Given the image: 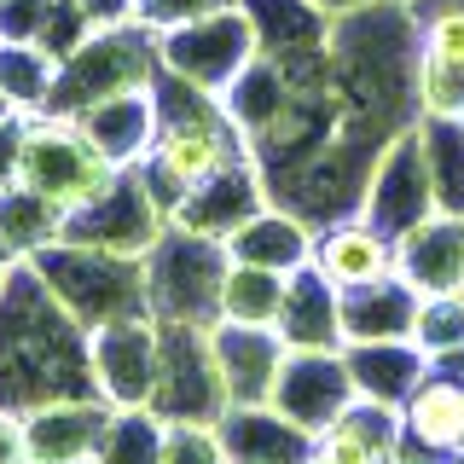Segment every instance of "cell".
Here are the masks:
<instances>
[{"instance_id":"obj_6","label":"cell","mask_w":464,"mask_h":464,"mask_svg":"<svg viewBox=\"0 0 464 464\" xmlns=\"http://www.w3.org/2000/svg\"><path fill=\"white\" fill-rule=\"evenodd\" d=\"M157 58H163L169 76H186L209 93H227L232 82L261 58V41L244 6H227V12H209L198 24H180V29H163L157 35Z\"/></svg>"},{"instance_id":"obj_28","label":"cell","mask_w":464,"mask_h":464,"mask_svg":"<svg viewBox=\"0 0 464 464\" xmlns=\"http://www.w3.org/2000/svg\"><path fill=\"white\" fill-rule=\"evenodd\" d=\"M163 435H169V424L151 406H116L93 459L99 464H163Z\"/></svg>"},{"instance_id":"obj_34","label":"cell","mask_w":464,"mask_h":464,"mask_svg":"<svg viewBox=\"0 0 464 464\" xmlns=\"http://www.w3.org/2000/svg\"><path fill=\"white\" fill-rule=\"evenodd\" d=\"M0 464H41L35 447H29L24 412H12V406H0Z\"/></svg>"},{"instance_id":"obj_3","label":"cell","mask_w":464,"mask_h":464,"mask_svg":"<svg viewBox=\"0 0 464 464\" xmlns=\"http://www.w3.org/2000/svg\"><path fill=\"white\" fill-rule=\"evenodd\" d=\"M227 244L203 238V232L169 227L163 238L145 250V302H151L157 325H221V285H227Z\"/></svg>"},{"instance_id":"obj_40","label":"cell","mask_w":464,"mask_h":464,"mask_svg":"<svg viewBox=\"0 0 464 464\" xmlns=\"http://www.w3.org/2000/svg\"><path fill=\"white\" fill-rule=\"evenodd\" d=\"M0 116H6V105H0Z\"/></svg>"},{"instance_id":"obj_37","label":"cell","mask_w":464,"mask_h":464,"mask_svg":"<svg viewBox=\"0 0 464 464\" xmlns=\"http://www.w3.org/2000/svg\"><path fill=\"white\" fill-rule=\"evenodd\" d=\"M18 273H24V256H12L6 244H0V296L12 290V279H18Z\"/></svg>"},{"instance_id":"obj_41","label":"cell","mask_w":464,"mask_h":464,"mask_svg":"<svg viewBox=\"0 0 464 464\" xmlns=\"http://www.w3.org/2000/svg\"><path fill=\"white\" fill-rule=\"evenodd\" d=\"M0 6H6V0H0Z\"/></svg>"},{"instance_id":"obj_16","label":"cell","mask_w":464,"mask_h":464,"mask_svg":"<svg viewBox=\"0 0 464 464\" xmlns=\"http://www.w3.org/2000/svg\"><path fill=\"white\" fill-rule=\"evenodd\" d=\"M215 430H221L232 464H308L319 447V435L290 424L279 406H227Z\"/></svg>"},{"instance_id":"obj_13","label":"cell","mask_w":464,"mask_h":464,"mask_svg":"<svg viewBox=\"0 0 464 464\" xmlns=\"http://www.w3.org/2000/svg\"><path fill=\"white\" fill-rule=\"evenodd\" d=\"M395 273L424 296H459L464 290V221L430 215L395 238Z\"/></svg>"},{"instance_id":"obj_21","label":"cell","mask_w":464,"mask_h":464,"mask_svg":"<svg viewBox=\"0 0 464 464\" xmlns=\"http://www.w3.org/2000/svg\"><path fill=\"white\" fill-rule=\"evenodd\" d=\"M227 256L244 267H273V273H302L314 261V227L285 209H261L227 238Z\"/></svg>"},{"instance_id":"obj_15","label":"cell","mask_w":464,"mask_h":464,"mask_svg":"<svg viewBox=\"0 0 464 464\" xmlns=\"http://www.w3.org/2000/svg\"><path fill=\"white\" fill-rule=\"evenodd\" d=\"M70 122L87 134V145H93L105 163L116 169H140L145 157H151V145H157V99H151V87H140V93H116L105 99V105H93V111H82V116H70Z\"/></svg>"},{"instance_id":"obj_14","label":"cell","mask_w":464,"mask_h":464,"mask_svg":"<svg viewBox=\"0 0 464 464\" xmlns=\"http://www.w3.org/2000/svg\"><path fill=\"white\" fill-rule=\"evenodd\" d=\"M111 418H116V406L105 395H82V401L35 406V412H24V424H29V447H35L41 464H76V459L99 453Z\"/></svg>"},{"instance_id":"obj_39","label":"cell","mask_w":464,"mask_h":464,"mask_svg":"<svg viewBox=\"0 0 464 464\" xmlns=\"http://www.w3.org/2000/svg\"><path fill=\"white\" fill-rule=\"evenodd\" d=\"M76 464H99V459H76Z\"/></svg>"},{"instance_id":"obj_22","label":"cell","mask_w":464,"mask_h":464,"mask_svg":"<svg viewBox=\"0 0 464 464\" xmlns=\"http://www.w3.org/2000/svg\"><path fill=\"white\" fill-rule=\"evenodd\" d=\"M418 331L412 285L377 279L366 290H343V343H401Z\"/></svg>"},{"instance_id":"obj_18","label":"cell","mask_w":464,"mask_h":464,"mask_svg":"<svg viewBox=\"0 0 464 464\" xmlns=\"http://www.w3.org/2000/svg\"><path fill=\"white\" fill-rule=\"evenodd\" d=\"M314 267L337 290H366L377 279H395V238L372 221H337L314 238Z\"/></svg>"},{"instance_id":"obj_11","label":"cell","mask_w":464,"mask_h":464,"mask_svg":"<svg viewBox=\"0 0 464 464\" xmlns=\"http://www.w3.org/2000/svg\"><path fill=\"white\" fill-rule=\"evenodd\" d=\"M209 348H215V372H221L227 406H267L273 383L285 372V337L261 325H209Z\"/></svg>"},{"instance_id":"obj_25","label":"cell","mask_w":464,"mask_h":464,"mask_svg":"<svg viewBox=\"0 0 464 464\" xmlns=\"http://www.w3.org/2000/svg\"><path fill=\"white\" fill-rule=\"evenodd\" d=\"M58 87V58L41 41H0V105L18 116H41Z\"/></svg>"},{"instance_id":"obj_31","label":"cell","mask_w":464,"mask_h":464,"mask_svg":"<svg viewBox=\"0 0 464 464\" xmlns=\"http://www.w3.org/2000/svg\"><path fill=\"white\" fill-rule=\"evenodd\" d=\"M227 6H238V0H140V24L151 29V35H163V29L198 24V18H209V12H227Z\"/></svg>"},{"instance_id":"obj_26","label":"cell","mask_w":464,"mask_h":464,"mask_svg":"<svg viewBox=\"0 0 464 464\" xmlns=\"http://www.w3.org/2000/svg\"><path fill=\"white\" fill-rule=\"evenodd\" d=\"M285 296H290V273L244 267V261H232V267H227V285H221V319H227V325H261V331H279Z\"/></svg>"},{"instance_id":"obj_17","label":"cell","mask_w":464,"mask_h":464,"mask_svg":"<svg viewBox=\"0 0 464 464\" xmlns=\"http://www.w3.org/2000/svg\"><path fill=\"white\" fill-rule=\"evenodd\" d=\"M267 209V198H261V174H256V163L244 157V163H232V169H221L215 180H203V186H192L186 192V203H180V215H174V227H186V232H203V238H232L250 215H261Z\"/></svg>"},{"instance_id":"obj_19","label":"cell","mask_w":464,"mask_h":464,"mask_svg":"<svg viewBox=\"0 0 464 464\" xmlns=\"http://www.w3.org/2000/svg\"><path fill=\"white\" fill-rule=\"evenodd\" d=\"M377 232L401 238L418 221H430V169L418 163V140H401L395 151L383 157V169L372 174V192H366V215Z\"/></svg>"},{"instance_id":"obj_36","label":"cell","mask_w":464,"mask_h":464,"mask_svg":"<svg viewBox=\"0 0 464 464\" xmlns=\"http://www.w3.org/2000/svg\"><path fill=\"white\" fill-rule=\"evenodd\" d=\"M82 18L93 29H122V24H140V0H76Z\"/></svg>"},{"instance_id":"obj_7","label":"cell","mask_w":464,"mask_h":464,"mask_svg":"<svg viewBox=\"0 0 464 464\" xmlns=\"http://www.w3.org/2000/svg\"><path fill=\"white\" fill-rule=\"evenodd\" d=\"M151 412L163 418V424H221L227 389H221V372H215L209 331H198V325H163Z\"/></svg>"},{"instance_id":"obj_8","label":"cell","mask_w":464,"mask_h":464,"mask_svg":"<svg viewBox=\"0 0 464 464\" xmlns=\"http://www.w3.org/2000/svg\"><path fill=\"white\" fill-rule=\"evenodd\" d=\"M163 232H169V215L157 209L151 192H145L140 169H122L93 203H82V209L64 221V238L70 244H93V250L140 256V261H145V250H151Z\"/></svg>"},{"instance_id":"obj_5","label":"cell","mask_w":464,"mask_h":464,"mask_svg":"<svg viewBox=\"0 0 464 464\" xmlns=\"http://www.w3.org/2000/svg\"><path fill=\"white\" fill-rule=\"evenodd\" d=\"M116 163L87 145V134L64 116H29L24 128V157H18V186H29L35 198L58 203L64 215H76L82 203H93L116 180Z\"/></svg>"},{"instance_id":"obj_38","label":"cell","mask_w":464,"mask_h":464,"mask_svg":"<svg viewBox=\"0 0 464 464\" xmlns=\"http://www.w3.org/2000/svg\"><path fill=\"white\" fill-rule=\"evenodd\" d=\"M308 464H325V459H319V453H314V459H308Z\"/></svg>"},{"instance_id":"obj_33","label":"cell","mask_w":464,"mask_h":464,"mask_svg":"<svg viewBox=\"0 0 464 464\" xmlns=\"http://www.w3.org/2000/svg\"><path fill=\"white\" fill-rule=\"evenodd\" d=\"M430 58H441V64H459L464 70V12H435L430 18Z\"/></svg>"},{"instance_id":"obj_23","label":"cell","mask_w":464,"mask_h":464,"mask_svg":"<svg viewBox=\"0 0 464 464\" xmlns=\"http://www.w3.org/2000/svg\"><path fill=\"white\" fill-rule=\"evenodd\" d=\"M401 418H406V441H418L424 453H464V383L459 377H418Z\"/></svg>"},{"instance_id":"obj_20","label":"cell","mask_w":464,"mask_h":464,"mask_svg":"<svg viewBox=\"0 0 464 464\" xmlns=\"http://www.w3.org/2000/svg\"><path fill=\"white\" fill-rule=\"evenodd\" d=\"M279 337H285V348H343V290L325 285V273L314 261L302 273H290Z\"/></svg>"},{"instance_id":"obj_10","label":"cell","mask_w":464,"mask_h":464,"mask_svg":"<svg viewBox=\"0 0 464 464\" xmlns=\"http://www.w3.org/2000/svg\"><path fill=\"white\" fill-rule=\"evenodd\" d=\"M348 401H354V377H348L343 348H290L267 406H279L290 424L319 435L348 412Z\"/></svg>"},{"instance_id":"obj_35","label":"cell","mask_w":464,"mask_h":464,"mask_svg":"<svg viewBox=\"0 0 464 464\" xmlns=\"http://www.w3.org/2000/svg\"><path fill=\"white\" fill-rule=\"evenodd\" d=\"M24 128H29V116H18V111H6V116H0V186H12V180H18Z\"/></svg>"},{"instance_id":"obj_2","label":"cell","mask_w":464,"mask_h":464,"mask_svg":"<svg viewBox=\"0 0 464 464\" xmlns=\"http://www.w3.org/2000/svg\"><path fill=\"white\" fill-rule=\"evenodd\" d=\"M29 273L53 290V302L76 319L82 331H99V325H111V319L151 314L140 256H111V250H93V244L58 238V244L29 256Z\"/></svg>"},{"instance_id":"obj_32","label":"cell","mask_w":464,"mask_h":464,"mask_svg":"<svg viewBox=\"0 0 464 464\" xmlns=\"http://www.w3.org/2000/svg\"><path fill=\"white\" fill-rule=\"evenodd\" d=\"M47 12H53V0H6V6H0V35L6 41H35L41 24H47Z\"/></svg>"},{"instance_id":"obj_1","label":"cell","mask_w":464,"mask_h":464,"mask_svg":"<svg viewBox=\"0 0 464 464\" xmlns=\"http://www.w3.org/2000/svg\"><path fill=\"white\" fill-rule=\"evenodd\" d=\"M82 395H99L87 331L58 308L53 290L24 261V273L0 296V406L35 412L47 401H82Z\"/></svg>"},{"instance_id":"obj_9","label":"cell","mask_w":464,"mask_h":464,"mask_svg":"<svg viewBox=\"0 0 464 464\" xmlns=\"http://www.w3.org/2000/svg\"><path fill=\"white\" fill-rule=\"evenodd\" d=\"M157 348H163V325L151 314L111 319V325L87 331V360H93V389L111 406H151L157 389Z\"/></svg>"},{"instance_id":"obj_27","label":"cell","mask_w":464,"mask_h":464,"mask_svg":"<svg viewBox=\"0 0 464 464\" xmlns=\"http://www.w3.org/2000/svg\"><path fill=\"white\" fill-rule=\"evenodd\" d=\"M64 221L70 215L58 209V203H47V198H35L29 186H0V244H6L12 256H35V250H47V244H58L64 238Z\"/></svg>"},{"instance_id":"obj_29","label":"cell","mask_w":464,"mask_h":464,"mask_svg":"<svg viewBox=\"0 0 464 464\" xmlns=\"http://www.w3.org/2000/svg\"><path fill=\"white\" fill-rule=\"evenodd\" d=\"M418 99H424V116H435V122H464V70L424 53V64H418Z\"/></svg>"},{"instance_id":"obj_12","label":"cell","mask_w":464,"mask_h":464,"mask_svg":"<svg viewBox=\"0 0 464 464\" xmlns=\"http://www.w3.org/2000/svg\"><path fill=\"white\" fill-rule=\"evenodd\" d=\"M314 453L325 464H401V453H406V418H401V406L354 395L337 424L319 430Z\"/></svg>"},{"instance_id":"obj_24","label":"cell","mask_w":464,"mask_h":464,"mask_svg":"<svg viewBox=\"0 0 464 464\" xmlns=\"http://www.w3.org/2000/svg\"><path fill=\"white\" fill-rule=\"evenodd\" d=\"M343 360H348V377H354V395L383 401V406H406V395L424 377L418 348H406V343H348Z\"/></svg>"},{"instance_id":"obj_4","label":"cell","mask_w":464,"mask_h":464,"mask_svg":"<svg viewBox=\"0 0 464 464\" xmlns=\"http://www.w3.org/2000/svg\"><path fill=\"white\" fill-rule=\"evenodd\" d=\"M163 76V58H157V35L145 24H122V29H93L76 53L58 64V87L53 105L41 116H82L93 105H105L116 93H140Z\"/></svg>"},{"instance_id":"obj_42","label":"cell","mask_w":464,"mask_h":464,"mask_svg":"<svg viewBox=\"0 0 464 464\" xmlns=\"http://www.w3.org/2000/svg\"><path fill=\"white\" fill-rule=\"evenodd\" d=\"M0 41H6V35H0Z\"/></svg>"},{"instance_id":"obj_30","label":"cell","mask_w":464,"mask_h":464,"mask_svg":"<svg viewBox=\"0 0 464 464\" xmlns=\"http://www.w3.org/2000/svg\"><path fill=\"white\" fill-rule=\"evenodd\" d=\"M163 464H232V459H227V441L215 424H169Z\"/></svg>"}]
</instances>
